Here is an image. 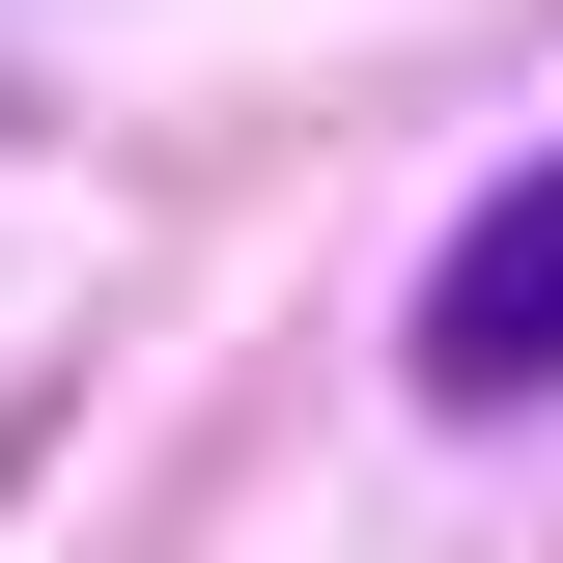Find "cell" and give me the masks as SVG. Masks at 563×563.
Masks as SVG:
<instances>
[{
    "label": "cell",
    "mask_w": 563,
    "mask_h": 563,
    "mask_svg": "<svg viewBox=\"0 0 563 563\" xmlns=\"http://www.w3.org/2000/svg\"><path fill=\"white\" fill-rule=\"evenodd\" d=\"M422 395H451V422L563 395V169H507V198L422 254Z\"/></svg>",
    "instance_id": "cell-1"
}]
</instances>
